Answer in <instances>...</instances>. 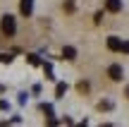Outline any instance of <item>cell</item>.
<instances>
[{
	"mask_svg": "<svg viewBox=\"0 0 129 127\" xmlns=\"http://www.w3.org/2000/svg\"><path fill=\"white\" fill-rule=\"evenodd\" d=\"M0 29H3V36H7V38H12L14 34H17V22H14L12 14H5V17H3Z\"/></svg>",
	"mask_w": 129,
	"mask_h": 127,
	"instance_id": "6da1fadb",
	"label": "cell"
},
{
	"mask_svg": "<svg viewBox=\"0 0 129 127\" xmlns=\"http://www.w3.org/2000/svg\"><path fill=\"white\" fill-rule=\"evenodd\" d=\"M108 77H110L112 82H122V77H124L122 65H110V67H108Z\"/></svg>",
	"mask_w": 129,
	"mask_h": 127,
	"instance_id": "7a4b0ae2",
	"label": "cell"
},
{
	"mask_svg": "<svg viewBox=\"0 0 129 127\" xmlns=\"http://www.w3.org/2000/svg\"><path fill=\"white\" fill-rule=\"evenodd\" d=\"M19 12H22L24 17H31V12H34V0H22V3H19Z\"/></svg>",
	"mask_w": 129,
	"mask_h": 127,
	"instance_id": "3957f363",
	"label": "cell"
},
{
	"mask_svg": "<svg viewBox=\"0 0 129 127\" xmlns=\"http://www.w3.org/2000/svg\"><path fill=\"white\" fill-rule=\"evenodd\" d=\"M108 48H110L112 53H120L122 50V38L120 36H110L108 38Z\"/></svg>",
	"mask_w": 129,
	"mask_h": 127,
	"instance_id": "277c9868",
	"label": "cell"
},
{
	"mask_svg": "<svg viewBox=\"0 0 129 127\" xmlns=\"http://www.w3.org/2000/svg\"><path fill=\"white\" fill-rule=\"evenodd\" d=\"M105 10L108 12H122V0H105Z\"/></svg>",
	"mask_w": 129,
	"mask_h": 127,
	"instance_id": "5b68a950",
	"label": "cell"
},
{
	"mask_svg": "<svg viewBox=\"0 0 129 127\" xmlns=\"http://www.w3.org/2000/svg\"><path fill=\"white\" fill-rule=\"evenodd\" d=\"M62 58H64V60H74V58H77V48L64 46V48H62Z\"/></svg>",
	"mask_w": 129,
	"mask_h": 127,
	"instance_id": "8992f818",
	"label": "cell"
},
{
	"mask_svg": "<svg viewBox=\"0 0 129 127\" xmlns=\"http://www.w3.org/2000/svg\"><path fill=\"white\" fill-rule=\"evenodd\" d=\"M64 91H67V84H57V86H55V96H57V98H62Z\"/></svg>",
	"mask_w": 129,
	"mask_h": 127,
	"instance_id": "52a82bcc",
	"label": "cell"
},
{
	"mask_svg": "<svg viewBox=\"0 0 129 127\" xmlns=\"http://www.w3.org/2000/svg\"><path fill=\"white\" fill-rule=\"evenodd\" d=\"M77 89L84 94V91H88V84H86V82H79V84H77Z\"/></svg>",
	"mask_w": 129,
	"mask_h": 127,
	"instance_id": "ba28073f",
	"label": "cell"
},
{
	"mask_svg": "<svg viewBox=\"0 0 129 127\" xmlns=\"http://www.w3.org/2000/svg\"><path fill=\"white\" fill-rule=\"evenodd\" d=\"M120 53H127V55H129V41H122V50Z\"/></svg>",
	"mask_w": 129,
	"mask_h": 127,
	"instance_id": "9c48e42d",
	"label": "cell"
},
{
	"mask_svg": "<svg viewBox=\"0 0 129 127\" xmlns=\"http://www.w3.org/2000/svg\"><path fill=\"white\" fill-rule=\"evenodd\" d=\"M93 22H96V24H101V22H103V12H96V19H93Z\"/></svg>",
	"mask_w": 129,
	"mask_h": 127,
	"instance_id": "30bf717a",
	"label": "cell"
},
{
	"mask_svg": "<svg viewBox=\"0 0 129 127\" xmlns=\"http://www.w3.org/2000/svg\"><path fill=\"white\" fill-rule=\"evenodd\" d=\"M127 98H129V86H127Z\"/></svg>",
	"mask_w": 129,
	"mask_h": 127,
	"instance_id": "8fae6325",
	"label": "cell"
}]
</instances>
